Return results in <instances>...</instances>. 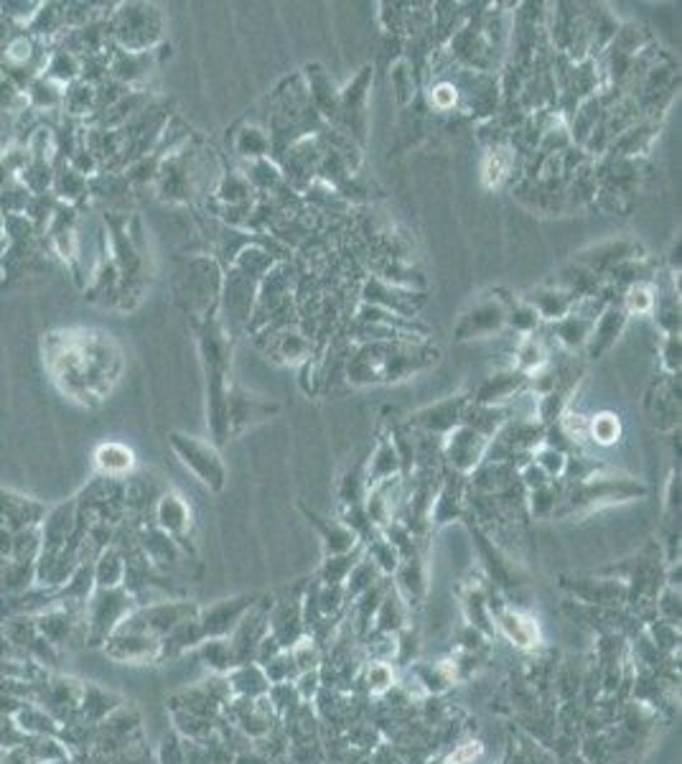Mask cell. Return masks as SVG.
Masks as SVG:
<instances>
[{"label":"cell","mask_w":682,"mask_h":764,"mask_svg":"<svg viewBox=\"0 0 682 764\" xmlns=\"http://www.w3.org/2000/svg\"><path fill=\"white\" fill-rule=\"evenodd\" d=\"M46 367L54 382L79 403H100L123 370V354L115 339L102 332L49 334L44 344Z\"/></svg>","instance_id":"1"},{"label":"cell","mask_w":682,"mask_h":764,"mask_svg":"<svg viewBox=\"0 0 682 764\" xmlns=\"http://www.w3.org/2000/svg\"><path fill=\"white\" fill-rule=\"evenodd\" d=\"M441 357L425 339H377L364 342L347 365V377L357 388L367 385H392L425 372Z\"/></svg>","instance_id":"2"},{"label":"cell","mask_w":682,"mask_h":764,"mask_svg":"<svg viewBox=\"0 0 682 764\" xmlns=\"http://www.w3.org/2000/svg\"><path fill=\"white\" fill-rule=\"evenodd\" d=\"M227 332L217 321H207L199 334L202 344L204 367H207V390H209V426L214 441L224 444L230 439L227 431V395H230V342Z\"/></svg>","instance_id":"3"},{"label":"cell","mask_w":682,"mask_h":764,"mask_svg":"<svg viewBox=\"0 0 682 764\" xmlns=\"http://www.w3.org/2000/svg\"><path fill=\"white\" fill-rule=\"evenodd\" d=\"M110 34L120 51L148 54L163 39V16L148 3H123L112 16Z\"/></svg>","instance_id":"4"},{"label":"cell","mask_w":682,"mask_h":764,"mask_svg":"<svg viewBox=\"0 0 682 764\" xmlns=\"http://www.w3.org/2000/svg\"><path fill=\"white\" fill-rule=\"evenodd\" d=\"M133 614V596L118 589H95L84 604V632L90 645H105L107 637Z\"/></svg>","instance_id":"5"},{"label":"cell","mask_w":682,"mask_h":764,"mask_svg":"<svg viewBox=\"0 0 682 764\" xmlns=\"http://www.w3.org/2000/svg\"><path fill=\"white\" fill-rule=\"evenodd\" d=\"M168 446H171V451L179 456L181 464H184L204 487H209L212 492H219V489L224 487L227 469H224V461L222 456H219L217 446L181 431L168 433Z\"/></svg>","instance_id":"6"},{"label":"cell","mask_w":682,"mask_h":764,"mask_svg":"<svg viewBox=\"0 0 682 764\" xmlns=\"http://www.w3.org/2000/svg\"><path fill=\"white\" fill-rule=\"evenodd\" d=\"M512 298H504L499 293H489V296L479 298L471 309L461 314L459 324L453 329V339L456 342H474V339L497 337L499 332L507 329V311Z\"/></svg>","instance_id":"7"},{"label":"cell","mask_w":682,"mask_h":764,"mask_svg":"<svg viewBox=\"0 0 682 764\" xmlns=\"http://www.w3.org/2000/svg\"><path fill=\"white\" fill-rule=\"evenodd\" d=\"M79 698H82V686L72 678L62 675H49L44 683L34 686L31 701L39 703L46 714L62 726H74L79 719Z\"/></svg>","instance_id":"8"},{"label":"cell","mask_w":682,"mask_h":764,"mask_svg":"<svg viewBox=\"0 0 682 764\" xmlns=\"http://www.w3.org/2000/svg\"><path fill=\"white\" fill-rule=\"evenodd\" d=\"M283 411V405L275 400H265L260 395L247 393L240 385H230V395H227V431L230 439L245 433L247 428L258 426V423L270 421Z\"/></svg>","instance_id":"9"},{"label":"cell","mask_w":682,"mask_h":764,"mask_svg":"<svg viewBox=\"0 0 682 764\" xmlns=\"http://www.w3.org/2000/svg\"><path fill=\"white\" fill-rule=\"evenodd\" d=\"M489 444H492V439H489L487 433L479 431V428L466 421L443 436L446 459L451 461L459 472H471V469L479 467L481 461L487 459Z\"/></svg>","instance_id":"10"},{"label":"cell","mask_w":682,"mask_h":764,"mask_svg":"<svg viewBox=\"0 0 682 764\" xmlns=\"http://www.w3.org/2000/svg\"><path fill=\"white\" fill-rule=\"evenodd\" d=\"M469 405L471 398H466V395H456V398H446L441 403L428 405V408L410 416L408 431H420L425 436H446V433H451L453 428L464 423Z\"/></svg>","instance_id":"11"},{"label":"cell","mask_w":682,"mask_h":764,"mask_svg":"<svg viewBox=\"0 0 682 764\" xmlns=\"http://www.w3.org/2000/svg\"><path fill=\"white\" fill-rule=\"evenodd\" d=\"M647 492V487L639 482H634V479H627V477H583L581 484H576V489H573V495L571 500H568V505L571 507H578V505H591V502H619V500H629V497H639Z\"/></svg>","instance_id":"12"},{"label":"cell","mask_w":682,"mask_h":764,"mask_svg":"<svg viewBox=\"0 0 682 764\" xmlns=\"http://www.w3.org/2000/svg\"><path fill=\"white\" fill-rule=\"evenodd\" d=\"M184 283L191 309L207 316V309H212L214 301L222 296V278H219L217 263L209 258H194L186 265Z\"/></svg>","instance_id":"13"},{"label":"cell","mask_w":682,"mask_h":764,"mask_svg":"<svg viewBox=\"0 0 682 764\" xmlns=\"http://www.w3.org/2000/svg\"><path fill=\"white\" fill-rule=\"evenodd\" d=\"M362 298H364V304L385 309L395 316H403V319H415L418 309L423 306V293L390 286V283L380 281V278L367 281V286H364L362 291Z\"/></svg>","instance_id":"14"},{"label":"cell","mask_w":682,"mask_h":764,"mask_svg":"<svg viewBox=\"0 0 682 764\" xmlns=\"http://www.w3.org/2000/svg\"><path fill=\"white\" fill-rule=\"evenodd\" d=\"M522 390H527V377L515 367H509V370L494 372L492 377L481 382L471 403L484 405V408H502V405L512 403Z\"/></svg>","instance_id":"15"},{"label":"cell","mask_w":682,"mask_h":764,"mask_svg":"<svg viewBox=\"0 0 682 764\" xmlns=\"http://www.w3.org/2000/svg\"><path fill=\"white\" fill-rule=\"evenodd\" d=\"M639 248L634 245V242L629 240H609V242H601V245H596V248H588L583 250V253L576 255V265H581V268L591 270V273H596V276H606V273H611L614 268H619L621 263H627V260H637L642 258V255H637Z\"/></svg>","instance_id":"16"},{"label":"cell","mask_w":682,"mask_h":764,"mask_svg":"<svg viewBox=\"0 0 682 764\" xmlns=\"http://www.w3.org/2000/svg\"><path fill=\"white\" fill-rule=\"evenodd\" d=\"M627 321H629V314L624 311V306L621 304L606 306V309L599 314V319H596V324H593L591 337H588V344H586L588 360H599L601 354L609 352V349L616 344V339L621 337V332H624Z\"/></svg>","instance_id":"17"},{"label":"cell","mask_w":682,"mask_h":764,"mask_svg":"<svg viewBox=\"0 0 682 764\" xmlns=\"http://www.w3.org/2000/svg\"><path fill=\"white\" fill-rule=\"evenodd\" d=\"M522 301H527V304L535 309V314L540 316V321H545V324L560 321L563 316L571 314L573 306L578 304V298L573 296L571 291L560 288L558 283H555V286L535 288V291H530L527 296H522Z\"/></svg>","instance_id":"18"},{"label":"cell","mask_w":682,"mask_h":764,"mask_svg":"<svg viewBox=\"0 0 682 764\" xmlns=\"http://www.w3.org/2000/svg\"><path fill=\"white\" fill-rule=\"evenodd\" d=\"M156 523L158 530H163L171 540H184L191 528V510L184 497L163 492L156 502Z\"/></svg>","instance_id":"19"},{"label":"cell","mask_w":682,"mask_h":764,"mask_svg":"<svg viewBox=\"0 0 682 764\" xmlns=\"http://www.w3.org/2000/svg\"><path fill=\"white\" fill-rule=\"evenodd\" d=\"M95 467L105 479H128L135 469V454L123 441H105L95 451Z\"/></svg>","instance_id":"20"},{"label":"cell","mask_w":682,"mask_h":764,"mask_svg":"<svg viewBox=\"0 0 682 764\" xmlns=\"http://www.w3.org/2000/svg\"><path fill=\"white\" fill-rule=\"evenodd\" d=\"M647 411L652 426L660 431H672L680 426V390L675 388V377H670L665 388H657V398L649 395Z\"/></svg>","instance_id":"21"},{"label":"cell","mask_w":682,"mask_h":764,"mask_svg":"<svg viewBox=\"0 0 682 764\" xmlns=\"http://www.w3.org/2000/svg\"><path fill=\"white\" fill-rule=\"evenodd\" d=\"M400 469H403V461H400L395 444H392L390 436H382L377 449L369 456L367 467H364V479H367L369 487H375V484L385 482V479L397 477Z\"/></svg>","instance_id":"22"},{"label":"cell","mask_w":682,"mask_h":764,"mask_svg":"<svg viewBox=\"0 0 682 764\" xmlns=\"http://www.w3.org/2000/svg\"><path fill=\"white\" fill-rule=\"evenodd\" d=\"M128 576V561L118 548H102L92 561V579L95 589H118Z\"/></svg>","instance_id":"23"},{"label":"cell","mask_w":682,"mask_h":764,"mask_svg":"<svg viewBox=\"0 0 682 764\" xmlns=\"http://www.w3.org/2000/svg\"><path fill=\"white\" fill-rule=\"evenodd\" d=\"M13 719H16L18 729L23 731L26 739H36V736H59V731H62V726L56 724L44 708L34 701H23L16 714H13Z\"/></svg>","instance_id":"24"},{"label":"cell","mask_w":682,"mask_h":764,"mask_svg":"<svg viewBox=\"0 0 682 764\" xmlns=\"http://www.w3.org/2000/svg\"><path fill=\"white\" fill-rule=\"evenodd\" d=\"M51 191H54L59 202L74 207V204L82 202L84 197H90V179H84L79 171H74L72 166L64 161L62 166H56L54 169V184H51Z\"/></svg>","instance_id":"25"},{"label":"cell","mask_w":682,"mask_h":764,"mask_svg":"<svg viewBox=\"0 0 682 764\" xmlns=\"http://www.w3.org/2000/svg\"><path fill=\"white\" fill-rule=\"evenodd\" d=\"M118 698L100 691L95 686H82V698H79V724H100L102 719L115 711Z\"/></svg>","instance_id":"26"},{"label":"cell","mask_w":682,"mask_h":764,"mask_svg":"<svg viewBox=\"0 0 682 764\" xmlns=\"http://www.w3.org/2000/svg\"><path fill=\"white\" fill-rule=\"evenodd\" d=\"M62 100H64V87L56 85L54 79L39 74V77H34L31 82H28L26 102L34 107V110H39V113L59 110V107H62Z\"/></svg>","instance_id":"27"},{"label":"cell","mask_w":682,"mask_h":764,"mask_svg":"<svg viewBox=\"0 0 682 764\" xmlns=\"http://www.w3.org/2000/svg\"><path fill=\"white\" fill-rule=\"evenodd\" d=\"M44 77L54 79L56 85H72V82H77L79 77H82V57H77V54H72L69 49H56L51 51L49 59H46V67H44Z\"/></svg>","instance_id":"28"},{"label":"cell","mask_w":682,"mask_h":764,"mask_svg":"<svg viewBox=\"0 0 682 764\" xmlns=\"http://www.w3.org/2000/svg\"><path fill=\"white\" fill-rule=\"evenodd\" d=\"M550 362V354L548 349H545L543 339L537 337L535 334H530V337H522V342L517 344V352H515V370L522 372L525 377H532L535 372L543 370L545 365Z\"/></svg>","instance_id":"29"},{"label":"cell","mask_w":682,"mask_h":764,"mask_svg":"<svg viewBox=\"0 0 682 764\" xmlns=\"http://www.w3.org/2000/svg\"><path fill=\"white\" fill-rule=\"evenodd\" d=\"M270 135L265 133L258 125H245L235 133L232 138V148H235L237 156L250 158V161H260V158H268L270 153Z\"/></svg>","instance_id":"30"},{"label":"cell","mask_w":682,"mask_h":764,"mask_svg":"<svg viewBox=\"0 0 682 764\" xmlns=\"http://www.w3.org/2000/svg\"><path fill=\"white\" fill-rule=\"evenodd\" d=\"M62 110L69 118H90L95 113V85L77 79V82L64 87Z\"/></svg>","instance_id":"31"},{"label":"cell","mask_w":682,"mask_h":764,"mask_svg":"<svg viewBox=\"0 0 682 764\" xmlns=\"http://www.w3.org/2000/svg\"><path fill=\"white\" fill-rule=\"evenodd\" d=\"M16 179L26 186L31 197H41V194H46V191L51 189V184H54V163L28 158L26 166L16 174Z\"/></svg>","instance_id":"32"},{"label":"cell","mask_w":682,"mask_h":764,"mask_svg":"<svg viewBox=\"0 0 682 764\" xmlns=\"http://www.w3.org/2000/svg\"><path fill=\"white\" fill-rule=\"evenodd\" d=\"M586 439H591L596 446H614L621 439V421L616 413H596L586 421Z\"/></svg>","instance_id":"33"},{"label":"cell","mask_w":682,"mask_h":764,"mask_svg":"<svg viewBox=\"0 0 682 764\" xmlns=\"http://www.w3.org/2000/svg\"><path fill=\"white\" fill-rule=\"evenodd\" d=\"M655 304H657V286L652 281H642L627 288V296H624V304L621 306H624V311H627L629 316L632 314L647 316L655 311Z\"/></svg>","instance_id":"34"},{"label":"cell","mask_w":682,"mask_h":764,"mask_svg":"<svg viewBox=\"0 0 682 764\" xmlns=\"http://www.w3.org/2000/svg\"><path fill=\"white\" fill-rule=\"evenodd\" d=\"M540 324H543V321H540V316L535 314V309H532L527 301L517 298V301H512V304H509L507 329L522 334V337H530V334H535L537 329H540Z\"/></svg>","instance_id":"35"},{"label":"cell","mask_w":682,"mask_h":764,"mask_svg":"<svg viewBox=\"0 0 682 764\" xmlns=\"http://www.w3.org/2000/svg\"><path fill=\"white\" fill-rule=\"evenodd\" d=\"M275 354H278V360L288 362V365H298V362H308L311 344L298 332H283L275 342Z\"/></svg>","instance_id":"36"},{"label":"cell","mask_w":682,"mask_h":764,"mask_svg":"<svg viewBox=\"0 0 682 764\" xmlns=\"http://www.w3.org/2000/svg\"><path fill=\"white\" fill-rule=\"evenodd\" d=\"M31 31H34L36 36H51V34H62L64 29V6H54V3H49V6H44L41 3V8L36 11V16L31 18Z\"/></svg>","instance_id":"37"},{"label":"cell","mask_w":682,"mask_h":764,"mask_svg":"<svg viewBox=\"0 0 682 764\" xmlns=\"http://www.w3.org/2000/svg\"><path fill=\"white\" fill-rule=\"evenodd\" d=\"M532 461H535L537 467L543 469L545 477L553 479V477H560V474H565V469H568V456H565L563 449H558V446L553 444H543V446H537L535 449V456H532Z\"/></svg>","instance_id":"38"},{"label":"cell","mask_w":682,"mask_h":764,"mask_svg":"<svg viewBox=\"0 0 682 764\" xmlns=\"http://www.w3.org/2000/svg\"><path fill=\"white\" fill-rule=\"evenodd\" d=\"M247 171H250V174H245L247 181H250V186H258V189H265V191H273L275 186H280V181H283L280 171L275 169L268 158L250 161V169Z\"/></svg>","instance_id":"39"},{"label":"cell","mask_w":682,"mask_h":764,"mask_svg":"<svg viewBox=\"0 0 682 764\" xmlns=\"http://www.w3.org/2000/svg\"><path fill=\"white\" fill-rule=\"evenodd\" d=\"M36 51H39L36 41L31 39V36L21 34V36H16V39L8 41L6 59H8V64H11V67H26V64L34 62Z\"/></svg>","instance_id":"40"},{"label":"cell","mask_w":682,"mask_h":764,"mask_svg":"<svg viewBox=\"0 0 682 764\" xmlns=\"http://www.w3.org/2000/svg\"><path fill=\"white\" fill-rule=\"evenodd\" d=\"M660 352L667 377L680 375V334H665Z\"/></svg>","instance_id":"41"},{"label":"cell","mask_w":682,"mask_h":764,"mask_svg":"<svg viewBox=\"0 0 682 764\" xmlns=\"http://www.w3.org/2000/svg\"><path fill=\"white\" fill-rule=\"evenodd\" d=\"M23 744H26V736L18 729L16 719L8 714H0V749L6 752V749L23 747Z\"/></svg>","instance_id":"42"},{"label":"cell","mask_w":682,"mask_h":764,"mask_svg":"<svg viewBox=\"0 0 682 764\" xmlns=\"http://www.w3.org/2000/svg\"><path fill=\"white\" fill-rule=\"evenodd\" d=\"M431 102L438 110H451L459 102V87L453 85V82H438L431 92Z\"/></svg>","instance_id":"43"},{"label":"cell","mask_w":682,"mask_h":764,"mask_svg":"<svg viewBox=\"0 0 682 764\" xmlns=\"http://www.w3.org/2000/svg\"><path fill=\"white\" fill-rule=\"evenodd\" d=\"M3 16L11 18L16 23H31V18L36 16V11L41 8V3H3Z\"/></svg>","instance_id":"44"},{"label":"cell","mask_w":682,"mask_h":764,"mask_svg":"<svg viewBox=\"0 0 682 764\" xmlns=\"http://www.w3.org/2000/svg\"><path fill=\"white\" fill-rule=\"evenodd\" d=\"M0 764H31V757L23 747L16 749H6V752L0 754Z\"/></svg>","instance_id":"45"}]
</instances>
